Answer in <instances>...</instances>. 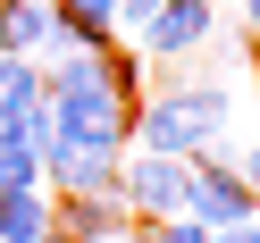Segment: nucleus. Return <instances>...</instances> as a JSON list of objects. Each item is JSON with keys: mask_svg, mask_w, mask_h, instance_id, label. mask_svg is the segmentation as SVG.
<instances>
[{"mask_svg": "<svg viewBox=\"0 0 260 243\" xmlns=\"http://www.w3.org/2000/svg\"><path fill=\"white\" fill-rule=\"evenodd\" d=\"M51 101L42 92V59H17V51H0V109H9V126H17V109Z\"/></svg>", "mask_w": 260, "mask_h": 243, "instance_id": "obj_10", "label": "nucleus"}, {"mask_svg": "<svg viewBox=\"0 0 260 243\" xmlns=\"http://www.w3.org/2000/svg\"><path fill=\"white\" fill-rule=\"evenodd\" d=\"M185 176L193 159H159V151H126L118 159V201L135 226H159V218H185Z\"/></svg>", "mask_w": 260, "mask_h": 243, "instance_id": "obj_3", "label": "nucleus"}, {"mask_svg": "<svg viewBox=\"0 0 260 243\" xmlns=\"http://www.w3.org/2000/svg\"><path fill=\"white\" fill-rule=\"evenodd\" d=\"M42 243H68V235H42Z\"/></svg>", "mask_w": 260, "mask_h": 243, "instance_id": "obj_19", "label": "nucleus"}, {"mask_svg": "<svg viewBox=\"0 0 260 243\" xmlns=\"http://www.w3.org/2000/svg\"><path fill=\"white\" fill-rule=\"evenodd\" d=\"M59 42V0H0V51L42 59Z\"/></svg>", "mask_w": 260, "mask_h": 243, "instance_id": "obj_8", "label": "nucleus"}, {"mask_svg": "<svg viewBox=\"0 0 260 243\" xmlns=\"http://www.w3.org/2000/svg\"><path fill=\"white\" fill-rule=\"evenodd\" d=\"M42 235H51V193L42 185L0 193V243H42Z\"/></svg>", "mask_w": 260, "mask_h": 243, "instance_id": "obj_9", "label": "nucleus"}, {"mask_svg": "<svg viewBox=\"0 0 260 243\" xmlns=\"http://www.w3.org/2000/svg\"><path fill=\"white\" fill-rule=\"evenodd\" d=\"M210 34H218V0H159V17L135 25V51L151 59V67H176V59H193Z\"/></svg>", "mask_w": 260, "mask_h": 243, "instance_id": "obj_5", "label": "nucleus"}, {"mask_svg": "<svg viewBox=\"0 0 260 243\" xmlns=\"http://www.w3.org/2000/svg\"><path fill=\"white\" fill-rule=\"evenodd\" d=\"M17 185H42V159L25 143H0V193H17Z\"/></svg>", "mask_w": 260, "mask_h": 243, "instance_id": "obj_11", "label": "nucleus"}, {"mask_svg": "<svg viewBox=\"0 0 260 243\" xmlns=\"http://www.w3.org/2000/svg\"><path fill=\"white\" fill-rule=\"evenodd\" d=\"M210 243H260V218H243V226H218Z\"/></svg>", "mask_w": 260, "mask_h": 243, "instance_id": "obj_16", "label": "nucleus"}, {"mask_svg": "<svg viewBox=\"0 0 260 243\" xmlns=\"http://www.w3.org/2000/svg\"><path fill=\"white\" fill-rule=\"evenodd\" d=\"M159 17V0H118V34H135V25Z\"/></svg>", "mask_w": 260, "mask_h": 243, "instance_id": "obj_15", "label": "nucleus"}, {"mask_svg": "<svg viewBox=\"0 0 260 243\" xmlns=\"http://www.w3.org/2000/svg\"><path fill=\"white\" fill-rule=\"evenodd\" d=\"M235 17H243V34L260 42V0H235Z\"/></svg>", "mask_w": 260, "mask_h": 243, "instance_id": "obj_17", "label": "nucleus"}, {"mask_svg": "<svg viewBox=\"0 0 260 243\" xmlns=\"http://www.w3.org/2000/svg\"><path fill=\"white\" fill-rule=\"evenodd\" d=\"M109 243H151V235H143V226H118V235H109Z\"/></svg>", "mask_w": 260, "mask_h": 243, "instance_id": "obj_18", "label": "nucleus"}, {"mask_svg": "<svg viewBox=\"0 0 260 243\" xmlns=\"http://www.w3.org/2000/svg\"><path fill=\"white\" fill-rule=\"evenodd\" d=\"M226 118H235V84L226 76H168L135 101V151H159V159H202L218 151Z\"/></svg>", "mask_w": 260, "mask_h": 243, "instance_id": "obj_1", "label": "nucleus"}, {"mask_svg": "<svg viewBox=\"0 0 260 243\" xmlns=\"http://www.w3.org/2000/svg\"><path fill=\"white\" fill-rule=\"evenodd\" d=\"M185 218L193 226H243V218H260V193L243 185L235 168H226V151H202L193 159V176H185Z\"/></svg>", "mask_w": 260, "mask_h": 243, "instance_id": "obj_4", "label": "nucleus"}, {"mask_svg": "<svg viewBox=\"0 0 260 243\" xmlns=\"http://www.w3.org/2000/svg\"><path fill=\"white\" fill-rule=\"evenodd\" d=\"M226 168H235V176H243V185H252V193H260V134H243V143H235V151H226Z\"/></svg>", "mask_w": 260, "mask_h": 243, "instance_id": "obj_13", "label": "nucleus"}, {"mask_svg": "<svg viewBox=\"0 0 260 243\" xmlns=\"http://www.w3.org/2000/svg\"><path fill=\"white\" fill-rule=\"evenodd\" d=\"M118 226H135L118 193H51V235H68V243H109Z\"/></svg>", "mask_w": 260, "mask_h": 243, "instance_id": "obj_7", "label": "nucleus"}, {"mask_svg": "<svg viewBox=\"0 0 260 243\" xmlns=\"http://www.w3.org/2000/svg\"><path fill=\"white\" fill-rule=\"evenodd\" d=\"M151 243H210V226H193V218H159V226H143Z\"/></svg>", "mask_w": 260, "mask_h": 243, "instance_id": "obj_14", "label": "nucleus"}, {"mask_svg": "<svg viewBox=\"0 0 260 243\" xmlns=\"http://www.w3.org/2000/svg\"><path fill=\"white\" fill-rule=\"evenodd\" d=\"M59 9H68L76 25H92V34H109V42H118V0H59Z\"/></svg>", "mask_w": 260, "mask_h": 243, "instance_id": "obj_12", "label": "nucleus"}, {"mask_svg": "<svg viewBox=\"0 0 260 243\" xmlns=\"http://www.w3.org/2000/svg\"><path fill=\"white\" fill-rule=\"evenodd\" d=\"M51 134L84 143V151H135V92L109 76V84H68L51 92Z\"/></svg>", "mask_w": 260, "mask_h": 243, "instance_id": "obj_2", "label": "nucleus"}, {"mask_svg": "<svg viewBox=\"0 0 260 243\" xmlns=\"http://www.w3.org/2000/svg\"><path fill=\"white\" fill-rule=\"evenodd\" d=\"M42 193H118L126 151H84V143H42Z\"/></svg>", "mask_w": 260, "mask_h": 243, "instance_id": "obj_6", "label": "nucleus"}]
</instances>
